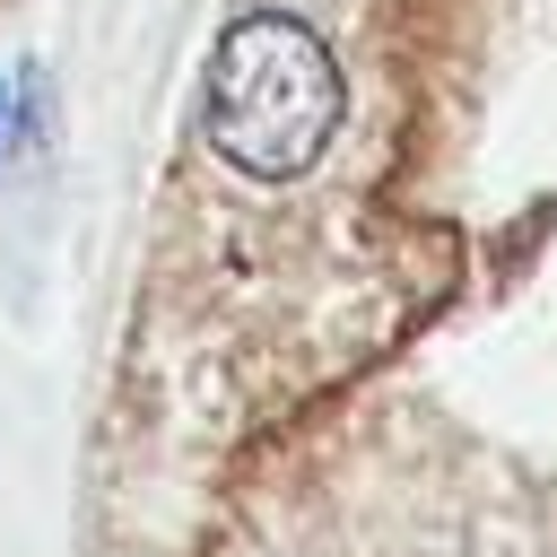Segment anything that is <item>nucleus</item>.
Masks as SVG:
<instances>
[{"label": "nucleus", "mask_w": 557, "mask_h": 557, "mask_svg": "<svg viewBox=\"0 0 557 557\" xmlns=\"http://www.w3.org/2000/svg\"><path fill=\"white\" fill-rule=\"evenodd\" d=\"M348 87L331 44L287 17V9H252L218 35L209 52V96H200V131L209 148L252 174V183H296L322 165V148L339 139Z\"/></svg>", "instance_id": "1"}, {"label": "nucleus", "mask_w": 557, "mask_h": 557, "mask_svg": "<svg viewBox=\"0 0 557 557\" xmlns=\"http://www.w3.org/2000/svg\"><path fill=\"white\" fill-rule=\"evenodd\" d=\"M35 96H44L35 70H9V78H0V174L35 148Z\"/></svg>", "instance_id": "2"}]
</instances>
